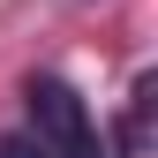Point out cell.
<instances>
[{"instance_id":"cell-1","label":"cell","mask_w":158,"mask_h":158,"mask_svg":"<svg viewBox=\"0 0 158 158\" xmlns=\"http://www.w3.org/2000/svg\"><path fill=\"white\" fill-rule=\"evenodd\" d=\"M23 113H30V135H38L45 158H98V121L60 75H30L23 83Z\"/></svg>"},{"instance_id":"cell-2","label":"cell","mask_w":158,"mask_h":158,"mask_svg":"<svg viewBox=\"0 0 158 158\" xmlns=\"http://www.w3.org/2000/svg\"><path fill=\"white\" fill-rule=\"evenodd\" d=\"M0 158H45V151H38V143H8Z\"/></svg>"}]
</instances>
